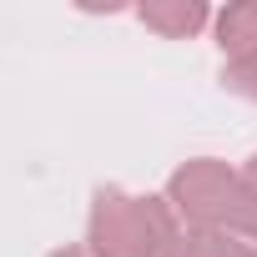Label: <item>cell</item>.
Returning <instances> with one entry per match:
<instances>
[{"instance_id":"6da1fadb","label":"cell","mask_w":257,"mask_h":257,"mask_svg":"<svg viewBox=\"0 0 257 257\" xmlns=\"http://www.w3.org/2000/svg\"><path fill=\"white\" fill-rule=\"evenodd\" d=\"M222 46H232V51L257 46V6H242V11L222 16Z\"/></svg>"},{"instance_id":"7a4b0ae2","label":"cell","mask_w":257,"mask_h":257,"mask_svg":"<svg viewBox=\"0 0 257 257\" xmlns=\"http://www.w3.org/2000/svg\"><path fill=\"white\" fill-rule=\"evenodd\" d=\"M232 86H237V91H252V96H257V56H247V61H242V66L232 71Z\"/></svg>"}]
</instances>
